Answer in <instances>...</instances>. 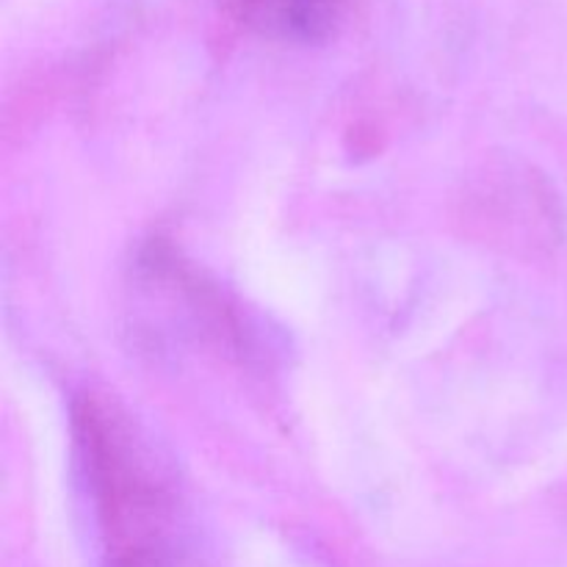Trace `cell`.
<instances>
[{
  "mask_svg": "<svg viewBox=\"0 0 567 567\" xmlns=\"http://www.w3.org/2000/svg\"><path fill=\"white\" fill-rule=\"evenodd\" d=\"M72 424L103 567H199L169 474L127 415L105 399L83 396Z\"/></svg>",
  "mask_w": 567,
  "mask_h": 567,
  "instance_id": "cell-1",
  "label": "cell"
},
{
  "mask_svg": "<svg viewBox=\"0 0 567 567\" xmlns=\"http://www.w3.org/2000/svg\"><path fill=\"white\" fill-rule=\"evenodd\" d=\"M236 22L282 42H324L347 17L352 0H219Z\"/></svg>",
  "mask_w": 567,
  "mask_h": 567,
  "instance_id": "cell-2",
  "label": "cell"
}]
</instances>
